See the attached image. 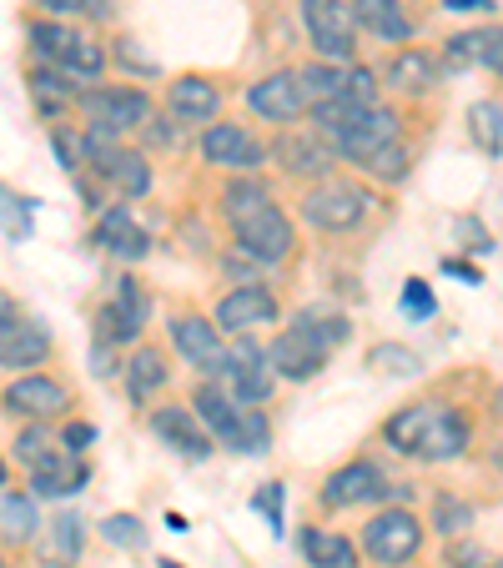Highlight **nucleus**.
I'll return each instance as SVG.
<instances>
[{
    "instance_id": "obj_1",
    "label": "nucleus",
    "mask_w": 503,
    "mask_h": 568,
    "mask_svg": "<svg viewBox=\"0 0 503 568\" xmlns=\"http://www.w3.org/2000/svg\"><path fill=\"white\" fill-rule=\"evenodd\" d=\"M383 438L393 443L398 453L423 463H449L469 448V423L449 408V403H413V408L393 413L383 423Z\"/></svg>"
},
{
    "instance_id": "obj_2",
    "label": "nucleus",
    "mask_w": 503,
    "mask_h": 568,
    "mask_svg": "<svg viewBox=\"0 0 503 568\" xmlns=\"http://www.w3.org/2000/svg\"><path fill=\"white\" fill-rule=\"evenodd\" d=\"M197 418L232 453H268V443H272V428H268V418H262V408H247L242 397H227L217 383L197 387Z\"/></svg>"
},
{
    "instance_id": "obj_3",
    "label": "nucleus",
    "mask_w": 503,
    "mask_h": 568,
    "mask_svg": "<svg viewBox=\"0 0 503 568\" xmlns=\"http://www.w3.org/2000/svg\"><path fill=\"white\" fill-rule=\"evenodd\" d=\"M26 31H31L36 51H41L46 61L61 65L66 75H101L107 71V51H101V41H91V36L66 31V26H56V21H31Z\"/></svg>"
},
{
    "instance_id": "obj_4",
    "label": "nucleus",
    "mask_w": 503,
    "mask_h": 568,
    "mask_svg": "<svg viewBox=\"0 0 503 568\" xmlns=\"http://www.w3.org/2000/svg\"><path fill=\"white\" fill-rule=\"evenodd\" d=\"M302 26H308V36H312L322 61H338V65L353 61V51H358L353 6H343V0H302Z\"/></svg>"
},
{
    "instance_id": "obj_5",
    "label": "nucleus",
    "mask_w": 503,
    "mask_h": 568,
    "mask_svg": "<svg viewBox=\"0 0 503 568\" xmlns=\"http://www.w3.org/2000/svg\"><path fill=\"white\" fill-rule=\"evenodd\" d=\"M363 548H368V558H373V564L403 568L408 558L423 548V524H418L408 508H383V514L363 528Z\"/></svg>"
},
{
    "instance_id": "obj_6",
    "label": "nucleus",
    "mask_w": 503,
    "mask_h": 568,
    "mask_svg": "<svg viewBox=\"0 0 503 568\" xmlns=\"http://www.w3.org/2000/svg\"><path fill=\"white\" fill-rule=\"evenodd\" d=\"M232 236H237V247H242L252 262H262V267H272V262H282L292 252V222L282 216L278 202H268V206H258V212L237 216Z\"/></svg>"
},
{
    "instance_id": "obj_7",
    "label": "nucleus",
    "mask_w": 503,
    "mask_h": 568,
    "mask_svg": "<svg viewBox=\"0 0 503 568\" xmlns=\"http://www.w3.org/2000/svg\"><path fill=\"white\" fill-rule=\"evenodd\" d=\"M167 333H172V347L182 353V363H192L197 373H227V367H232V353L222 347L217 322L197 317V312H177V317L167 322Z\"/></svg>"
},
{
    "instance_id": "obj_8",
    "label": "nucleus",
    "mask_w": 503,
    "mask_h": 568,
    "mask_svg": "<svg viewBox=\"0 0 503 568\" xmlns=\"http://www.w3.org/2000/svg\"><path fill=\"white\" fill-rule=\"evenodd\" d=\"M368 212V192L363 186H348V182H322L318 192L302 196V216L322 232H353Z\"/></svg>"
},
{
    "instance_id": "obj_9",
    "label": "nucleus",
    "mask_w": 503,
    "mask_h": 568,
    "mask_svg": "<svg viewBox=\"0 0 503 568\" xmlns=\"http://www.w3.org/2000/svg\"><path fill=\"white\" fill-rule=\"evenodd\" d=\"M227 383H232V393L242 397L247 408H262V403L272 397V383H278L272 353H262L252 337H242V343L232 347V367H227Z\"/></svg>"
},
{
    "instance_id": "obj_10",
    "label": "nucleus",
    "mask_w": 503,
    "mask_h": 568,
    "mask_svg": "<svg viewBox=\"0 0 503 568\" xmlns=\"http://www.w3.org/2000/svg\"><path fill=\"white\" fill-rule=\"evenodd\" d=\"M247 106L258 111L262 121H298L302 111H312L308 106V91H302V75L298 71H278V75H262L258 87L247 91Z\"/></svg>"
},
{
    "instance_id": "obj_11",
    "label": "nucleus",
    "mask_w": 503,
    "mask_h": 568,
    "mask_svg": "<svg viewBox=\"0 0 503 568\" xmlns=\"http://www.w3.org/2000/svg\"><path fill=\"white\" fill-rule=\"evenodd\" d=\"M141 322H147V292L137 277H121L117 302L97 312V337L101 343H131V337H141Z\"/></svg>"
},
{
    "instance_id": "obj_12",
    "label": "nucleus",
    "mask_w": 503,
    "mask_h": 568,
    "mask_svg": "<svg viewBox=\"0 0 503 568\" xmlns=\"http://www.w3.org/2000/svg\"><path fill=\"white\" fill-rule=\"evenodd\" d=\"M388 494V478L378 463L358 458L348 468H338L328 483H322V504L328 508H353V504H373V498Z\"/></svg>"
},
{
    "instance_id": "obj_13",
    "label": "nucleus",
    "mask_w": 503,
    "mask_h": 568,
    "mask_svg": "<svg viewBox=\"0 0 503 568\" xmlns=\"http://www.w3.org/2000/svg\"><path fill=\"white\" fill-rule=\"evenodd\" d=\"M87 111H91V121L97 126H107V131H137V126H147L151 121V101H147V91H127V87H107V91H91L87 97Z\"/></svg>"
},
{
    "instance_id": "obj_14",
    "label": "nucleus",
    "mask_w": 503,
    "mask_h": 568,
    "mask_svg": "<svg viewBox=\"0 0 503 568\" xmlns=\"http://www.w3.org/2000/svg\"><path fill=\"white\" fill-rule=\"evenodd\" d=\"M151 433H157L172 453H182L187 463L212 458V443H217L212 433H207V423H197L192 413H182V408H157L151 413Z\"/></svg>"
},
{
    "instance_id": "obj_15",
    "label": "nucleus",
    "mask_w": 503,
    "mask_h": 568,
    "mask_svg": "<svg viewBox=\"0 0 503 568\" xmlns=\"http://www.w3.org/2000/svg\"><path fill=\"white\" fill-rule=\"evenodd\" d=\"M202 156L212 161V166H232V172H258L262 161H268V151H262L258 141L247 136L242 126H232V121H217V126H207V136H202Z\"/></svg>"
},
{
    "instance_id": "obj_16",
    "label": "nucleus",
    "mask_w": 503,
    "mask_h": 568,
    "mask_svg": "<svg viewBox=\"0 0 503 568\" xmlns=\"http://www.w3.org/2000/svg\"><path fill=\"white\" fill-rule=\"evenodd\" d=\"M217 322H222L227 333H252L262 322H278V297H272L268 287L242 282V287H232L222 302H217Z\"/></svg>"
},
{
    "instance_id": "obj_17",
    "label": "nucleus",
    "mask_w": 503,
    "mask_h": 568,
    "mask_svg": "<svg viewBox=\"0 0 503 568\" xmlns=\"http://www.w3.org/2000/svg\"><path fill=\"white\" fill-rule=\"evenodd\" d=\"M51 353V337H46L41 322H21L16 317V302H6V322H0V363L6 367H36Z\"/></svg>"
},
{
    "instance_id": "obj_18",
    "label": "nucleus",
    "mask_w": 503,
    "mask_h": 568,
    "mask_svg": "<svg viewBox=\"0 0 503 568\" xmlns=\"http://www.w3.org/2000/svg\"><path fill=\"white\" fill-rule=\"evenodd\" d=\"M87 463H81V453H71L61 443V448L51 453V458H41L31 468V488L41 498H66V494H81V488H87Z\"/></svg>"
},
{
    "instance_id": "obj_19",
    "label": "nucleus",
    "mask_w": 503,
    "mask_h": 568,
    "mask_svg": "<svg viewBox=\"0 0 503 568\" xmlns=\"http://www.w3.org/2000/svg\"><path fill=\"white\" fill-rule=\"evenodd\" d=\"M272 353V367H278V377H292V383H308V377L322 373V363H328V353H322L312 337H302L298 327H288V333L278 337V343L268 347Z\"/></svg>"
},
{
    "instance_id": "obj_20",
    "label": "nucleus",
    "mask_w": 503,
    "mask_h": 568,
    "mask_svg": "<svg viewBox=\"0 0 503 568\" xmlns=\"http://www.w3.org/2000/svg\"><path fill=\"white\" fill-rule=\"evenodd\" d=\"M6 408L21 413V418L46 423V418H56V413L66 408V387L51 383V377H21V383L6 387Z\"/></svg>"
},
{
    "instance_id": "obj_21",
    "label": "nucleus",
    "mask_w": 503,
    "mask_h": 568,
    "mask_svg": "<svg viewBox=\"0 0 503 568\" xmlns=\"http://www.w3.org/2000/svg\"><path fill=\"white\" fill-rule=\"evenodd\" d=\"M97 247L117 252V257H127V262L147 257V232L131 222L127 202H117V206H107V212H101V222H97Z\"/></svg>"
},
{
    "instance_id": "obj_22",
    "label": "nucleus",
    "mask_w": 503,
    "mask_h": 568,
    "mask_svg": "<svg viewBox=\"0 0 503 568\" xmlns=\"http://www.w3.org/2000/svg\"><path fill=\"white\" fill-rule=\"evenodd\" d=\"M167 101H172V116L182 121H212L217 111H222V91L207 81V75H182V81H172V91H167Z\"/></svg>"
},
{
    "instance_id": "obj_23",
    "label": "nucleus",
    "mask_w": 503,
    "mask_h": 568,
    "mask_svg": "<svg viewBox=\"0 0 503 568\" xmlns=\"http://www.w3.org/2000/svg\"><path fill=\"white\" fill-rule=\"evenodd\" d=\"M353 16L363 31L378 36V41H408V36H413V21L403 16L398 0H353Z\"/></svg>"
},
{
    "instance_id": "obj_24",
    "label": "nucleus",
    "mask_w": 503,
    "mask_h": 568,
    "mask_svg": "<svg viewBox=\"0 0 503 568\" xmlns=\"http://www.w3.org/2000/svg\"><path fill=\"white\" fill-rule=\"evenodd\" d=\"M302 554L312 568H358V548L328 528H302Z\"/></svg>"
},
{
    "instance_id": "obj_25",
    "label": "nucleus",
    "mask_w": 503,
    "mask_h": 568,
    "mask_svg": "<svg viewBox=\"0 0 503 568\" xmlns=\"http://www.w3.org/2000/svg\"><path fill=\"white\" fill-rule=\"evenodd\" d=\"M278 156H282V166H288L292 176H322V172H332V156L338 151L332 146H322V141H298V136H288L278 146Z\"/></svg>"
},
{
    "instance_id": "obj_26",
    "label": "nucleus",
    "mask_w": 503,
    "mask_h": 568,
    "mask_svg": "<svg viewBox=\"0 0 503 568\" xmlns=\"http://www.w3.org/2000/svg\"><path fill=\"white\" fill-rule=\"evenodd\" d=\"M469 136L483 156H503V106L499 101H473L469 106Z\"/></svg>"
},
{
    "instance_id": "obj_27",
    "label": "nucleus",
    "mask_w": 503,
    "mask_h": 568,
    "mask_svg": "<svg viewBox=\"0 0 503 568\" xmlns=\"http://www.w3.org/2000/svg\"><path fill=\"white\" fill-rule=\"evenodd\" d=\"M161 383H167V363H161L157 347H141L137 357H127V393L137 397V403H147Z\"/></svg>"
},
{
    "instance_id": "obj_28",
    "label": "nucleus",
    "mask_w": 503,
    "mask_h": 568,
    "mask_svg": "<svg viewBox=\"0 0 503 568\" xmlns=\"http://www.w3.org/2000/svg\"><path fill=\"white\" fill-rule=\"evenodd\" d=\"M433 55L423 51H398L393 61H388V81H393L398 91H429L433 87Z\"/></svg>"
},
{
    "instance_id": "obj_29",
    "label": "nucleus",
    "mask_w": 503,
    "mask_h": 568,
    "mask_svg": "<svg viewBox=\"0 0 503 568\" xmlns=\"http://www.w3.org/2000/svg\"><path fill=\"white\" fill-rule=\"evenodd\" d=\"M302 91H308V106H332L343 101V65H302Z\"/></svg>"
},
{
    "instance_id": "obj_30",
    "label": "nucleus",
    "mask_w": 503,
    "mask_h": 568,
    "mask_svg": "<svg viewBox=\"0 0 503 568\" xmlns=\"http://www.w3.org/2000/svg\"><path fill=\"white\" fill-rule=\"evenodd\" d=\"M298 333L312 337L322 353H332L338 343L353 337V327H348V317H332V312H298Z\"/></svg>"
},
{
    "instance_id": "obj_31",
    "label": "nucleus",
    "mask_w": 503,
    "mask_h": 568,
    "mask_svg": "<svg viewBox=\"0 0 503 568\" xmlns=\"http://www.w3.org/2000/svg\"><path fill=\"white\" fill-rule=\"evenodd\" d=\"M368 363H373V373H388V377H418L423 373V357L403 343H378L373 353H368Z\"/></svg>"
},
{
    "instance_id": "obj_32",
    "label": "nucleus",
    "mask_w": 503,
    "mask_h": 568,
    "mask_svg": "<svg viewBox=\"0 0 503 568\" xmlns=\"http://www.w3.org/2000/svg\"><path fill=\"white\" fill-rule=\"evenodd\" d=\"M31 97L46 116H61V106L76 97V91H71V81H61L56 71H31Z\"/></svg>"
},
{
    "instance_id": "obj_33",
    "label": "nucleus",
    "mask_w": 503,
    "mask_h": 568,
    "mask_svg": "<svg viewBox=\"0 0 503 568\" xmlns=\"http://www.w3.org/2000/svg\"><path fill=\"white\" fill-rule=\"evenodd\" d=\"M56 448H61V438H56V433H46L41 423H31V428H21V433H16V443H11V453L26 463V468H36V463H41V458H51Z\"/></svg>"
},
{
    "instance_id": "obj_34",
    "label": "nucleus",
    "mask_w": 503,
    "mask_h": 568,
    "mask_svg": "<svg viewBox=\"0 0 503 568\" xmlns=\"http://www.w3.org/2000/svg\"><path fill=\"white\" fill-rule=\"evenodd\" d=\"M0 508H6V538H11V544H26V538L36 534V508L26 504V498L16 494V488H6Z\"/></svg>"
},
{
    "instance_id": "obj_35",
    "label": "nucleus",
    "mask_w": 503,
    "mask_h": 568,
    "mask_svg": "<svg viewBox=\"0 0 503 568\" xmlns=\"http://www.w3.org/2000/svg\"><path fill=\"white\" fill-rule=\"evenodd\" d=\"M489 41H493V31H463V36H453V41H449V61L453 65H483V61H489Z\"/></svg>"
},
{
    "instance_id": "obj_36",
    "label": "nucleus",
    "mask_w": 503,
    "mask_h": 568,
    "mask_svg": "<svg viewBox=\"0 0 503 568\" xmlns=\"http://www.w3.org/2000/svg\"><path fill=\"white\" fill-rule=\"evenodd\" d=\"M343 101L353 106H378V75L368 65H343Z\"/></svg>"
},
{
    "instance_id": "obj_37",
    "label": "nucleus",
    "mask_w": 503,
    "mask_h": 568,
    "mask_svg": "<svg viewBox=\"0 0 503 568\" xmlns=\"http://www.w3.org/2000/svg\"><path fill=\"white\" fill-rule=\"evenodd\" d=\"M473 524V508L469 504H459V498L453 494H439L433 498V528H439V534H459V528H469Z\"/></svg>"
},
{
    "instance_id": "obj_38",
    "label": "nucleus",
    "mask_w": 503,
    "mask_h": 568,
    "mask_svg": "<svg viewBox=\"0 0 503 568\" xmlns=\"http://www.w3.org/2000/svg\"><path fill=\"white\" fill-rule=\"evenodd\" d=\"M51 554L61 558V564H76V554H81V518L76 514H61L51 528Z\"/></svg>"
},
{
    "instance_id": "obj_39",
    "label": "nucleus",
    "mask_w": 503,
    "mask_h": 568,
    "mask_svg": "<svg viewBox=\"0 0 503 568\" xmlns=\"http://www.w3.org/2000/svg\"><path fill=\"white\" fill-rule=\"evenodd\" d=\"M363 172H373L378 182H403V176H408V146H398V141H393V146H383L363 166Z\"/></svg>"
},
{
    "instance_id": "obj_40",
    "label": "nucleus",
    "mask_w": 503,
    "mask_h": 568,
    "mask_svg": "<svg viewBox=\"0 0 503 568\" xmlns=\"http://www.w3.org/2000/svg\"><path fill=\"white\" fill-rule=\"evenodd\" d=\"M403 312H408L413 322H429L433 312H439V302H433V287H429L423 277H408V282H403Z\"/></svg>"
},
{
    "instance_id": "obj_41",
    "label": "nucleus",
    "mask_w": 503,
    "mask_h": 568,
    "mask_svg": "<svg viewBox=\"0 0 503 568\" xmlns=\"http://www.w3.org/2000/svg\"><path fill=\"white\" fill-rule=\"evenodd\" d=\"M31 236V196L6 192V242H26Z\"/></svg>"
},
{
    "instance_id": "obj_42",
    "label": "nucleus",
    "mask_w": 503,
    "mask_h": 568,
    "mask_svg": "<svg viewBox=\"0 0 503 568\" xmlns=\"http://www.w3.org/2000/svg\"><path fill=\"white\" fill-rule=\"evenodd\" d=\"M443 558H449V568H503L499 554H489V548H479V544H459V538L449 544Z\"/></svg>"
},
{
    "instance_id": "obj_43",
    "label": "nucleus",
    "mask_w": 503,
    "mask_h": 568,
    "mask_svg": "<svg viewBox=\"0 0 503 568\" xmlns=\"http://www.w3.org/2000/svg\"><path fill=\"white\" fill-rule=\"evenodd\" d=\"M101 534H107L111 544H121V548H141V544H147V528H141L137 518H127V514L107 518V524H101Z\"/></svg>"
},
{
    "instance_id": "obj_44",
    "label": "nucleus",
    "mask_w": 503,
    "mask_h": 568,
    "mask_svg": "<svg viewBox=\"0 0 503 568\" xmlns=\"http://www.w3.org/2000/svg\"><path fill=\"white\" fill-rule=\"evenodd\" d=\"M51 146H56V156H61V166H81L87 161V136H71V131H51Z\"/></svg>"
},
{
    "instance_id": "obj_45",
    "label": "nucleus",
    "mask_w": 503,
    "mask_h": 568,
    "mask_svg": "<svg viewBox=\"0 0 503 568\" xmlns=\"http://www.w3.org/2000/svg\"><path fill=\"white\" fill-rule=\"evenodd\" d=\"M252 508H258V514H268L272 534H282V483H268V488L252 498Z\"/></svg>"
},
{
    "instance_id": "obj_46",
    "label": "nucleus",
    "mask_w": 503,
    "mask_h": 568,
    "mask_svg": "<svg viewBox=\"0 0 503 568\" xmlns=\"http://www.w3.org/2000/svg\"><path fill=\"white\" fill-rule=\"evenodd\" d=\"M61 443L71 453H87L91 443H97V428H91V423H71V428H61Z\"/></svg>"
},
{
    "instance_id": "obj_47",
    "label": "nucleus",
    "mask_w": 503,
    "mask_h": 568,
    "mask_svg": "<svg viewBox=\"0 0 503 568\" xmlns=\"http://www.w3.org/2000/svg\"><path fill=\"white\" fill-rule=\"evenodd\" d=\"M459 236H469L463 247H473V252H489L493 242H489V232L479 226V216H459Z\"/></svg>"
},
{
    "instance_id": "obj_48",
    "label": "nucleus",
    "mask_w": 503,
    "mask_h": 568,
    "mask_svg": "<svg viewBox=\"0 0 503 568\" xmlns=\"http://www.w3.org/2000/svg\"><path fill=\"white\" fill-rule=\"evenodd\" d=\"M41 6H46L51 16H76V11H87V6H91V11H101L97 0H41Z\"/></svg>"
},
{
    "instance_id": "obj_49",
    "label": "nucleus",
    "mask_w": 503,
    "mask_h": 568,
    "mask_svg": "<svg viewBox=\"0 0 503 568\" xmlns=\"http://www.w3.org/2000/svg\"><path fill=\"white\" fill-rule=\"evenodd\" d=\"M121 61H127L131 71H147V75H157V61H147V55H141L131 41H121Z\"/></svg>"
},
{
    "instance_id": "obj_50",
    "label": "nucleus",
    "mask_w": 503,
    "mask_h": 568,
    "mask_svg": "<svg viewBox=\"0 0 503 568\" xmlns=\"http://www.w3.org/2000/svg\"><path fill=\"white\" fill-rule=\"evenodd\" d=\"M483 65L503 75V26H499V31H493V41H489V61H483Z\"/></svg>"
},
{
    "instance_id": "obj_51",
    "label": "nucleus",
    "mask_w": 503,
    "mask_h": 568,
    "mask_svg": "<svg viewBox=\"0 0 503 568\" xmlns=\"http://www.w3.org/2000/svg\"><path fill=\"white\" fill-rule=\"evenodd\" d=\"M443 272H449V277H463V282H483L479 267H469V262H443Z\"/></svg>"
},
{
    "instance_id": "obj_52",
    "label": "nucleus",
    "mask_w": 503,
    "mask_h": 568,
    "mask_svg": "<svg viewBox=\"0 0 503 568\" xmlns=\"http://www.w3.org/2000/svg\"><path fill=\"white\" fill-rule=\"evenodd\" d=\"M449 11H493V0H443Z\"/></svg>"
},
{
    "instance_id": "obj_53",
    "label": "nucleus",
    "mask_w": 503,
    "mask_h": 568,
    "mask_svg": "<svg viewBox=\"0 0 503 568\" xmlns=\"http://www.w3.org/2000/svg\"><path fill=\"white\" fill-rule=\"evenodd\" d=\"M161 568H177V564H172V558H161Z\"/></svg>"
}]
</instances>
